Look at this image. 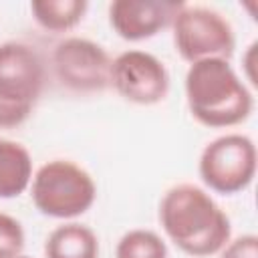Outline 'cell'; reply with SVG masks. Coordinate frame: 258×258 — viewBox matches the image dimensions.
<instances>
[{"label":"cell","mask_w":258,"mask_h":258,"mask_svg":"<svg viewBox=\"0 0 258 258\" xmlns=\"http://www.w3.org/2000/svg\"><path fill=\"white\" fill-rule=\"evenodd\" d=\"M159 224L165 236L194 258L218 254L232 236L226 212L206 189L194 183H177L163 194Z\"/></svg>","instance_id":"obj_1"},{"label":"cell","mask_w":258,"mask_h":258,"mask_svg":"<svg viewBox=\"0 0 258 258\" xmlns=\"http://www.w3.org/2000/svg\"><path fill=\"white\" fill-rule=\"evenodd\" d=\"M183 89L191 117L212 129L240 125L254 109L252 91L226 58L191 62Z\"/></svg>","instance_id":"obj_2"},{"label":"cell","mask_w":258,"mask_h":258,"mask_svg":"<svg viewBox=\"0 0 258 258\" xmlns=\"http://www.w3.org/2000/svg\"><path fill=\"white\" fill-rule=\"evenodd\" d=\"M44 87V60L26 42L0 44V129L22 125L34 111Z\"/></svg>","instance_id":"obj_3"},{"label":"cell","mask_w":258,"mask_h":258,"mask_svg":"<svg viewBox=\"0 0 258 258\" xmlns=\"http://www.w3.org/2000/svg\"><path fill=\"white\" fill-rule=\"evenodd\" d=\"M30 198L42 216L73 220L91 210L97 198V185L91 173L75 161L52 159L34 171Z\"/></svg>","instance_id":"obj_4"},{"label":"cell","mask_w":258,"mask_h":258,"mask_svg":"<svg viewBox=\"0 0 258 258\" xmlns=\"http://www.w3.org/2000/svg\"><path fill=\"white\" fill-rule=\"evenodd\" d=\"M171 30L175 52L189 64L204 58L230 60L236 46L232 24L208 6L183 4L171 22Z\"/></svg>","instance_id":"obj_5"},{"label":"cell","mask_w":258,"mask_h":258,"mask_svg":"<svg viewBox=\"0 0 258 258\" xmlns=\"http://www.w3.org/2000/svg\"><path fill=\"white\" fill-rule=\"evenodd\" d=\"M198 171L204 185L216 194L244 191L256 175V145L242 133L220 135L202 149Z\"/></svg>","instance_id":"obj_6"},{"label":"cell","mask_w":258,"mask_h":258,"mask_svg":"<svg viewBox=\"0 0 258 258\" xmlns=\"http://www.w3.org/2000/svg\"><path fill=\"white\" fill-rule=\"evenodd\" d=\"M113 58L95 40L83 36L62 38L52 54L50 64L56 81L73 93H101L109 87Z\"/></svg>","instance_id":"obj_7"},{"label":"cell","mask_w":258,"mask_h":258,"mask_svg":"<svg viewBox=\"0 0 258 258\" xmlns=\"http://www.w3.org/2000/svg\"><path fill=\"white\" fill-rule=\"evenodd\" d=\"M109 87L129 103L157 105L169 93V73L155 54L133 48L113 58Z\"/></svg>","instance_id":"obj_8"},{"label":"cell","mask_w":258,"mask_h":258,"mask_svg":"<svg viewBox=\"0 0 258 258\" xmlns=\"http://www.w3.org/2000/svg\"><path fill=\"white\" fill-rule=\"evenodd\" d=\"M183 2L175 0H113L109 4V24L123 40L137 42L171 26Z\"/></svg>","instance_id":"obj_9"},{"label":"cell","mask_w":258,"mask_h":258,"mask_svg":"<svg viewBox=\"0 0 258 258\" xmlns=\"http://www.w3.org/2000/svg\"><path fill=\"white\" fill-rule=\"evenodd\" d=\"M44 258H99V238L85 224L64 222L46 236Z\"/></svg>","instance_id":"obj_10"},{"label":"cell","mask_w":258,"mask_h":258,"mask_svg":"<svg viewBox=\"0 0 258 258\" xmlns=\"http://www.w3.org/2000/svg\"><path fill=\"white\" fill-rule=\"evenodd\" d=\"M32 181V157L28 149L12 139L0 137V200L24 194Z\"/></svg>","instance_id":"obj_11"},{"label":"cell","mask_w":258,"mask_h":258,"mask_svg":"<svg viewBox=\"0 0 258 258\" xmlns=\"http://www.w3.org/2000/svg\"><path fill=\"white\" fill-rule=\"evenodd\" d=\"M87 0H32L30 12L38 26L50 32H69L85 16Z\"/></svg>","instance_id":"obj_12"},{"label":"cell","mask_w":258,"mask_h":258,"mask_svg":"<svg viewBox=\"0 0 258 258\" xmlns=\"http://www.w3.org/2000/svg\"><path fill=\"white\" fill-rule=\"evenodd\" d=\"M115 258H167V246L157 232L135 228L119 238Z\"/></svg>","instance_id":"obj_13"},{"label":"cell","mask_w":258,"mask_h":258,"mask_svg":"<svg viewBox=\"0 0 258 258\" xmlns=\"http://www.w3.org/2000/svg\"><path fill=\"white\" fill-rule=\"evenodd\" d=\"M24 250L22 224L10 214L0 212V258H16Z\"/></svg>","instance_id":"obj_14"},{"label":"cell","mask_w":258,"mask_h":258,"mask_svg":"<svg viewBox=\"0 0 258 258\" xmlns=\"http://www.w3.org/2000/svg\"><path fill=\"white\" fill-rule=\"evenodd\" d=\"M220 258H258V236L256 234H242L218 252Z\"/></svg>","instance_id":"obj_15"},{"label":"cell","mask_w":258,"mask_h":258,"mask_svg":"<svg viewBox=\"0 0 258 258\" xmlns=\"http://www.w3.org/2000/svg\"><path fill=\"white\" fill-rule=\"evenodd\" d=\"M256 42H252L248 48H246V52H244V69H246V81L250 83V85H256V77H254V56H256Z\"/></svg>","instance_id":"obj_16"},{"label":"cell","mask_w":258,"mask_h":258,"mask_svg":"<svg viewBox=\"0 0 258 258\" xmlns=\"http://www.w3.org/2000/svg\"><path fill=\"white\" fill-rule=\"evenodd\" d=\"M16 258H30V256H24V254H20V256H16Z\"/></svg>","instance_id":"obj_17"}]
</instances>
